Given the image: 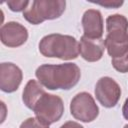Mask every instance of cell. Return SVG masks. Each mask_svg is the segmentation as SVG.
<instances>
[{
	"label": "cell",
	"instance_id": "obj_11",
	"mask_svg": "<svg viewBox=\"0 0 128 128\" xmlns=\"http://www.w3.org/2000/svg\"><path fill=\"white\" fill-rule=\"evenodd\" d=\"M105 47L104 39H91L85 36L80 38L79 42V54L81 57L88 62L99 61L103 54Z\"/></svg>",
	"mask_w": 128,
	"mask_h": 128
},
{
	"label": "cell",
	"instance_id": "obj_4",
	"mask_svg": "<svg viewBox=\"0 0 128 128\" xmlns=\"http://www.w3.org/2000/svg\"><path fill=\"white\" fill-rule=\"evenodd\" d=\"M23 12L26 21L33 25H38L46 20L59 18L65 11V0H34Z\"/></svg>",
	"mask_w": 128,
	"mask_h": 128
},
{
	"label": "cell",
	"instance_id": "obj_2",
	"mask_svg": "<svg viewBox=\"0 0 128 128\" xmlns=\"http://www.w3.org/2000/svg\"><path fill=\"white\" fill-rule=\"evenodd\" d=\"M39 52L48 58L73 60L79 55V42L71 35L52 33L45 35L39 42Z\"/></svg>",
	"mask_w": 128,
	"mask_h": 128
},
{
	"label": "cell",
	"instance_id": "obj_8",
	"mask_svg": "<svg viewBox=\"0 0 128 128\" xmlns=\"http://www.w3.org/2000/svg\"><path fill=\"white\" fill-rule=\"evenodd\" d=\"M0 39L2 44L10 48L22 46L28 39L27 28L19 22L10 21L1 26Z\"/></svg>",
	"mask_w": 128,
	"mask_h": 128
},
{
	"label": "cell",
	"instance_id": "obj_7",
	"mask_svg": "<svg viewBox=\"0 0 128 128\" xmlns=\"http://www.w3.org/2000/svg\"><path fill=\"white\" fill-rule=\"evenodd\" d=\"M95 96L98 102L105 108L115 107L121 97L119 84L111 77H101L95 85Z\"/></svg>",
	"mask_w": 128,
	"mask_h": 128
},
{
	"label": "cell",
	"instance_id": "obj_6",
	"mask_svg": "<svg viewBox=\"0 0 128 128\" xmlns=\"http://www.w3.org/2000/svg\"><path fill=\"white\" fill-rule=\"evenodd\" d=\"M70 113L76 120L89 123L98 117L99 108L90 93L80 92L70 102Z\"/></svg>",
	"mask_w": 128,
	"mask_h": 128
},
{
	"label": "cell",
	"instance_id": "obj_10",
	"mask_svg": "<svg viewBox=\"0 0 128 128\" xmlns=\"http://www.w3.org/2000/svg\"><path fill=\"white\" fill-rule=\"evenodd\" d=\"M81 24L83 27V36L91 39H101L104 32L103 17L99 10L88 9L83 13Z\"/></svg>",
	"mask_w": 128,
	"mask_h": 128
},
{
	"label": "cell",
	"instance_id": "obj_15",
	"mask_svg": "<svg viewBox=\"0 0 128 128\" xmlns=\"http://www.w3.org/2000/svg\"><path fill=\"white\" fill-rule=\"evenodd\" d=\"M8 8L13 12H20L25 11L30 4V1L27 0H9L6 2Z\"/></svg>",
	"mask_w": 128,
	"mask_h": 128
},
{
	"label": "cell",
	"instance_id": "obj_13",
	"mask_svg": "<svg viewBox=\"0 0 128 128\" xmlns=\"http://www.w3.org/2000/svg\"><path fill=\"white\" fill-rule=\"evenodd\" d=\"M111 63L116 71L120 73H127L128 72V51L121 57L112 58Z\"/></svg>",
	"mask_w": 128,
	"mask_h": 128
},
{
	"label": "cell",
	"instance_id": "obj_9",
	"mask_svg": "<svg viewBox=\"0 0 128 128\" xmlns=\"http://www.w3.org/2000/svg\"><path fill=\"white\" fill-rule=\"evenodd\" d=\"M23 79L22 70L12 62L0 64V89L5 93L15 92Z\"/></svg>",
	"mask_w": 128,
	"mask_h": 128
},
{
	"label": "cell",
	"instance_id": "obj_14",
	"mask_svg": "<svg viewBox=\"0 0 128 128\" xmlns=\"http://www.w3.org/2000/svg\"><path fill=\"white\" fill-rule=\"evenodd\" d=\"M19 128H49V125L45 124L37 117H29L21 123Z\"/></svg>",
	"mask_w": 128,
	"mask_h": 128
},
{
	"label": "cell",
	"instance_id": "obj_18",
	"mask_svg": "<svg viewBox=\"0 0 128 128\" xmlns=\"http://www.w3.org/2000/svg\"><path fill=\"white\" fill-rule=\"evenodd\" d=\"M122 114H123V117L128 120V98H126L124 104H123V107H122Z\"/></svg>",
	"mask_w": 128,
	"mask_h": 128
},
{
	"label": "cell",
	"instance_id": "obj_16",
	"mask_svg": "<svg viewBox=\"0 0 128 128\" xmlns=\"http://www.w3.org/2000/svg\"><path fill=\"white\" fill-rule=\"evenodd\" d=\"M92 3H95L97 5H100V6H103V7H106L108 9H116V8H119L120 6L123 5V1H118V0H106V1H101V2H93Z\"/></svg>",
	"mask_w": 128,
	"mask_h": 128
},
{
	"label": "cell",
	"instance_id": "obj_5",
	"mask_svg": "<svg viewBox=\"0 0 128 128\" xmlns=\"http://www.w3.org/2000/svg\"><path fill=\"white\" fill-rule=\"evenodd\" d=\"M33 111L39 120L50 125L59 121L63 116L64 103L61 97L46 92L38 100Z\"/></svg>",
	"mask_w": 128,
	"mask_h": 128
},
{
	"label": "cell",
	"instance_id": "obj_17",
	"mask_svg": "<svg viewBox=\"0 0 128 128\" xmlns=\"http://www.w3.org/2000/svg\"><path fill=\"white\" fill-rule=\"evenodd\" d=\"M60 128H84L80 123L75 121H67L63 125L60 126Z\"/></svg>",
	"mask_w": 128,
	"mask_h": 128
},
{
	"label": "cell",
	"instance_id": "obj_19",
	"mask_svg": "<svg viewBox=\"0 0 128 128\" xmlns=\"http://www.w3.org/2000/svg\"><path fill=\"white\" fill-rule=\"evenodd\" d=\"M123 128H128V124H126V125H124V127Z\"/></svg>",
	"mask_w": 128,
	"mask_h": 128
},
{
	"label": "cell",
	"instance_id": "obj_1",
	"mask_svg": "<svg viewBox=\"0 0 128 128\" xmlns=\"http://www.w3.org/2000/svg\"><path fill=\"white\" fill-rule=\"evenodd\" d=\"M35 76L39 83L49 90H70L80 80L81 71L77 64L67 62L63 64H42Z\"/></svg>",
	"mask_w": 128,
	"mask_h": 128
},
{
	"label": "cell",
	"instance_id": "obj_12",
	"mask_svg": "<svg viewBox=\"0 0 128 128\" xmlns=\"http://www.w3.org/2000/svg\"><path fill=\"white\" fill-rule=\"evenodd\" d=\"M46 92H45L43 86L39 83V81L34 80V79H30L26 83V85L23 89L22 101L24 102V104L27 108L33 110L36 103L38 102V100Z\"/></svg>",
	"mask_w": 128,
	"mask_h": 128
},
{
	"label": "cell",
	"instance_id": "obj_3",
	"mask_svg": "<svg viewBox=\"0 0 128 128\" xmlns=\"http://www.w3.org/2000/svg\"><path fill=\"white\" fill-rule=\"evenodd\" d=\"M106 31L104 41L109 56H123L128 51V19L122 14L109 15L106 18Z\"/></svg>",
	"mask_w": 128,
	"mask_h": 128
}]
</instances>
